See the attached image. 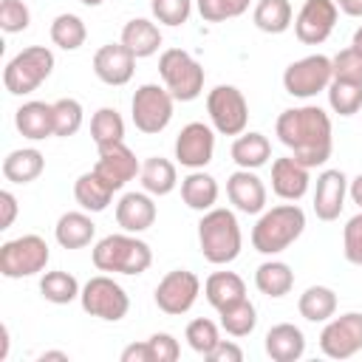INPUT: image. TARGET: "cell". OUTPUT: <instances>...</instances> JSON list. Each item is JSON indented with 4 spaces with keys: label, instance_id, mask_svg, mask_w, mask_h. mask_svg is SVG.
<instances>
[{
    "label": "cell",
    "instance_id": "obj_50",
    "mask_svg": "<svg viewBox=\"0 0 362 362\" xmlns=\"http://www.w3.org/2000/svg\"><path fill=\"white\" fill-rule=\"evenodd\" d=\"M122 362H153V351H150V342H130L124 351H122Z\"/></svg>",
    "mask_w": 362,
    "mask_h": 362
},
{
    "label": "cell",
    "instance_id": "obj_18",
    "mask_svg": "<svg viewBox=\"0 0 362 362\" xmlns=\"http://www.w3.org/2000/svg\"><path fill=\"white\" fill-rule=\"evenodd\" d=\"M226 198L238 212L246 215H260L266 209V184L255 170H235L226 178Z\"/></svg>",
    "mask_w": 362,
    "mask_h": 362
},
{
    "label": "cell",
    "instance_id": "obj_25",
    "mask_svg": "<svg viewBox=\"0 0 362 362\" xmlns=\"http://www.w3.org/2000/svg\"><path fill=\"white\" fill-rule=\"evenodd\" d=\"M113 192L116 189L96 170H88L74 181V198L85 212H105L113 201Z\"/></svg>",
    "mask_w": 362,
    "mask_h": 362
},
{
    "label": "cell",
    "instance_id": "obj_33",
    "mask_svg": "<svg viewBox=\"0 0 362 362\" xmlns=\"http://www.w3.org/2000/svg\"><path fill=\"white\" fill-rule=\"evenodd\" d=\"M297 311L303 320L308 322H328L337 314V294L328 286H308L300 300H297Z\"/></svg>",
    "mask_w": 362,
    "mask_h": 362
},
{
    "label": "cell",
    "instance_id": "obj_7",
    "mask_svg": "<svg viewBox=\"0 0 362 362\" xmlns=\"http://www.w3.org/2000/svg\"><path fill=\"white\" fill-rule=\"evenodd\" d=\"M48 260H51V252L45 238L40 235H20L0 246V274L8 280L34 277L45 272Z\"/></svg>",
    "mask_w": 362,
    "mask_h": 362
},
{
    "label": "cell",
    "instance_id": "obj_47",
    "mask_svg": "<svg viewBox=\"0 0 362 362\" xmlns=\"http://www.w3.org/2000/svg\"><path fill=\"white\" fill-rule=\"evenodd\" d=\"M204 359H209V362H243V348L232 339H221Z\"/></svg>",
    "mask_w": 362,
    "mask_h": 362
},
{
    "label": "cell",
    "instance_id": "obj_1",
    "mask_svg": "<svg viewBox=\"0 0 362 362\" xmlns=\"http://www.w3.org/2000/svg\"><path fill=\"white\" fill-rule=\"evenodd\" d=\"M274 133L280 144H286L291 156L311 170L331 158L334 127H331V116L320 105L286 107L274 122Z\"/></svg>",
    "mask_w": 362,
    "mask_h": 362
},
{
    "label": "cell",
    "instance_id": "obj_5",
    "mask_svg": "<svg viewBox=\"0 0 362 362\" xmlns=\"http://www.w3.org/2000/svg\"><path fill=\"white\" fill-rule=\"evenodd\" d=\"M51 71H54V51L45 45H28L6 62L3 85L8 93L25 96L34 93L51 76Z\"/></svg>",
    "mask_w": 362,
    "mask_h": 362
},
{
    "label": "cell",
    "instance_id": "obj_55",
    "mask_svg": "<svg viewBox=\"0 0 362 362\" xmlns=\"http://www.w3.org/2000/svg\"><path fill=\"white\" fill-rule=\"evenodd\" d=\"M0 339H3V342H0V359H6V356H8V342H11L6 325H0Z\"/></svg>",
    "mask_w": 362,
    "mask_h": 362
},
{
    "label": "cell",
    "instance_id": "obj_3",
    "mask_svg": "<svg viewBox=\"0 0 362 362\" xmlns=\"http://www.w3.org/2000/svg\"><path fill=\"white\" fill-rule=\"evenodd\" d=\"M303 232H305V212L294 201H288L260 212L257 223L252 226V246L260 255H280Z\"/></svg>",
    "mask_w": 362,
    "mask_h": 362
},
{
    "label": "cell",
    "instance_id": "obj_26",
    "mask_svg": "<svg viewBox=\"0 0 362 362\" xmlns=\"http://www.w3.org/2000/svg\"><path fill=\"white\" fill-rule=\"evenodd\" d=\"M42 170H45V156L37 147L11 150L3 158V175L11 184H31V181H37L42 175Z\"/></svg>",
    "mask_w": 362,
    "mask_h": 362
},
{
    "label": "cell",
    "instance_id": "obj_13",
    "mask_svg": "<svg viewBox=\"0 0 362 362\" xmlns=\"http://www.w3.org/2000/svg\"><path fill=\"white\" fill-rule=\"evenodd\" d=\"M320 351L328 359H351L362 351V311L331 317L320 331Z\"/></svg>",
    "mask_w": 362,
    "mask_h": 362
},
{
    "label": "cell",
    "instance_id": "obj_43",
    "mask_svg": "<svg viewBox=\"0 0 362 362\" xmlns=\"http://www.w3.org/2000/svg\"><path fill=\"white\" fill-rule=\"evenodd\" d=\"M153 17L164 25H184L192 14V0H150Z\"/></svg>",
    "mask_w": 362,
    "mask_h": 362
},
{
    "label": "cell",
    "instance_id": "obj_16",
    "mask_svg": "<svg viewBox=\"0 0 362 362\" xmlns=\"http://www.w3.org/2000/svg\"><path fill=\"white\" fill-rule=\"evenodd\" d=\"M99 150V158L93 164V170L119 192L127 181H133L139 173H141V164L136 158V153L124 144V141H113V144H105V147H96Z\"/></svg>",
    "mask_w": 362,
    "mask_h": 362
},
{
    "label": "cell",
    "instance_id": "obj_10",
    "mask_svg": "<svg viewBox=\"0 0 362 362\" xmlns=\"http://www.w3.org/2000/svg\"><path fill=\"white\" fill-rule=\"evenodd\" d=\"M331 79H334V65H331V57L325 54H308L303 59H294L283 71V88L288 96H297V99H311L328 90Z\"/></svg>",
    "mask_w": 362,
    "mask_h": 362
},
{
    "label": "cell",
    "instance_id": "obj_23",
    "mask_svg": "<svg viewBox=\"0 0 362 362\" xmlns=\"http://www.w3.org/2000/svg\"><path fill=\"white\" fill-rule=\"evenodd\" d=\"M14 124L25 139L42 141V139L54 136V105L40 102V99L23 102L14 113Z\"/></svg>",
    "mask_w": 362,
    "mask_h": 362
},
{
    "label": "cell",
    "instance_id": "obj_28",
    "mask_svg": "<svg viewBox=\"0 0 362 362\" xmlns=\"http://www.w3.org/2000/svg\"><path fill=\"white\" fill-rule=\"evenodd\" d=\"M204 297L215 311H221L246 297V283L235 272H212L204 283Z\"/></svg>",
    "mask_w": 362,
    "mask_h": 362
},
{
    "label": "cell",
    "instance_id": "obj_24",
    "mask_svg": "<svg viewBox=\"0 0 362 362\" xmlns=\"http://www.w3.org/2000/svg\"><path fill=\"white\" fill-rule=\"evenodd\" d=\"M161 40H164V37H161V28H158L153 20H147V17H133V20L124 23L119 42L127 45L136 59H144V57H153V54L161 48Z\"/></svg>",
    "mask_w": 362,
    "mask_h": 362
},
{
    "label": "cell",
    "instance_id": "obj_14",
    "mask_svg": "<svg viewBox=\"0 0 362 362\" xmlns=\"http://www.w3.org/2000/svg\"><path fill=\"white\" fill-rule=\"evenodd\" d=\"M337 3L334 0H305L294 17V34L305 45H320L331 37L337 25Z\"/></svg>",
    "mask_w": 362,
    "mask_h": 362
},
{
    "label": "cell",
    "instance_id": "obj_31",
    "mask_svg": "<svg viewBox=\"0 0 362 362\" xmlns=\"http://www.w3.org/2000/svg\"><path fill=\"white\" fill-rule=\"evenodd\" d=\"M218 195H221L218 181H215L209 173H204V170H189V175L181 178V198H184V204H187L189 209H195V212L212 209L215 201H218Z\"/></svg>",
    "mask_w": 362,
    "mask_h": 362
},
{
    "label": "cell",
    "instance_id": "obj_56",
    "mask_svg": "<svg viewBox=\"0 0 362 362\" xmlns=\"http://www.w3.org/2000/svg\"><path fill=\"white\" fill-rule=\"evenodd\" d=\"M351 45H356V48H362V25H359V28L354 31V42H351Z\"/></svg>",
    "mask_w": 362,
    "mask_h": 362
},
{
    "label": "cell",
    "instance_id": "obj_4",
    "mask_svg": "<svg viewBox=\"0 0 362 362\" xmlns=\"http://www.w3.org/2000/svg\"><path fill=\"white\" fill-rule=\"evenodd\" d=\"M93 266L99 272H113V274H144L153 263V249L133 232H116L105 235L93 246Z\"/></svg>",
    "mask_w": 362,
    "mask_h": 362
},
{
    "label": "cell",
    "instance_id": "obj_2",
    "mask_svg": "<svg viewBox=\"0 0 362 362\" xmlns=\"http://www.w3.org/2000/svg\"><path fill=\"white\" fill-rule=\"evenodd\" d=\"M198 246L204 260H209L212 266L232 263L243 249V235L235 212L226 206L206 209L204 218L198 221Z\"/></svg>",
    "mask_w": 362,
    "mask_h": 362
},
{
    "label": "cell",
    "instance_id": "obj_40",
    "mask_svg": "<svg viewBox=\"0 0 362 362\" xmlns=\"http://www.w3.org/2000/svg\"><path fill=\"white\" fill-rule=\"evenodd\" d=\"M51 105H54V136H62V139L74 136L85 122V110H82L79 99L62 96V99H57Z\"/></svg>",
    "mask_w": 362,
    "mask_h": 362
},
{
    "label": "cell",
    "instance_id": "obj_29",
    "mask_svg": "<svg viewBox=\"0 0 362 362\" xmlns=\"http://www.w3.org/2000/svg\"><path fill=\"white\" fill-rule=\"evenodd\" d=\"M232 161L240 167V170H257L263 167L269 158H272V141L257 133V130H243L235 141H232Z\"/></svg>",
    "mask_w": 362,
    "mask_h": 362
},
{
    "label": "cell",
    "instance_id": "obj_48",
    "mask_svg": "<svg viewBox=\"0 0 362 362\" xmlns=\"http://www.w3.org/2000/svg\"><path fill=\"white\" fill-rule=\"evenodd\" d=\"M198 6V14L206 20V23H223L229 20V3L226 0H195Z\"/></svg>",
    "mask_w": 362,
    "mask_h": 362
},
{
    "label": "cell",
    "instance_id": "obj_54",
    "mask_svg": "<svg viewBox=\"0 0 362 362\" xmlns=\"http://www.w3.org/2000/svg\"><path fill=\"white\" fill-rule=\"evenodd\" d=\"M226 3H229V14H232V17H240V14L249 8L252 0H226Z\"/></svg>",
    "mask_w": 362,
    "mask_h": 362
},
{
    "label": "cell",
    "instance_id": "obj_11",
    "mask_svg": "<svg viewBox=\"0 0 362 362\" xmlns=\"http://www.w3.org/2000/svg\"><path fill=\"white\" fill-rule=\"evenodd\" d=\"M79 303L85 308V314L99 317L105 322H119L122 317H127L130 311V297L127 291L107 274H96L82 286Z\"/></svg>",
    "mask_w": 362,
    "mask_h": 362
},
{
    "label": "cell",
    "instance_id": "obj_42",
    "mask_svg": "<svg viewBox=\"0 0 362 362\" xmlns=\"http://www.w3.org/2000/svg\"><path fill=\"white\" fill-rule=\"evenodd\" d=\"M331 65H334V79H348L362 85V48L356 45L342 48L337 57H331Z\"/></svg>",
    "mask_w": 362,
    "mask_h": 362
},
{
    "label": "cell",
    "instance_id": "obj_46",
    "mask_svg": "<svg viewBox=\"0 0 362 362\" xmlns=\"http://www.w3.org/2000/svg\"><path fill=\"white\" fill-rule=\"evenodd\" d=\"M147 342H150V351H153V362H175V359L181 356L178 339H175L173 334H167V331L153 334Z\"/></svg>",
    "mask_w": 362,
    "mask_h": 362
},
{
    "label": "cell",
    "instance_id": "obj_51",
    "mask_svg": "<svg viewBox=\"0 0 362 362\" xmlns=\"http://www.w3.org/2000/svg\"><path fill=\"white\" fill-rule=\"evenodd\" d=\"M339 11H345L348 17H362V0H334Z\"/></svg>",
    "mask_w": 362,
    "mask_h": 362
},
{
    "label": "cell",
    "instance_id": "obj_49",
    "mask_svg": "<svg viewBox=\"0 0 362 362\" xmlns=\"http://www.w3.org/2000/svg\"><path fill=\"white\" fill-rule=\"evenodd\" d=\"M14 218H17V198H14V192L3 189L0 192V229H8L14 223Z\"/></svg>",
    "mask_w": 362,
    "mask_h": 362
},
{
    "label": "cell",
    "instance_id": "obj_21",
    "mask_svg": "<svg viewBox=\"0 0 362 362\" xmlns=\"http://www.w3.org/2000/svg\"><path fill=\"white\" fill-rule=\"evenodd\" d=\"M156 201L150 192H124L116 204V223L122 226V232H147L156 223Z\"/></svg>",
    "mask_w": 362,
    "mask_h": 362
},
{
    "label": "cell",
    "instance_id": "obj_37",
    "mask_svg": "<svg viewBox=\"0 0 362 362\" xmlns=\"http://www.w3.org/2000/svg\"><path fill=\"white\" fill-rule=\"evenodd\" d=\"M85 40H88V28H85L82 17L68 14V11L54 17V23H51V42H54L57 48H62V51H76V48L85 45Z\"/></svg>",
    "mask_w": 362,
    "mask_h": 362
},
{
    "label": "cell",
    "instance_id": "obj_35",
    "mask_svg": "<svg viewBox=\"0 0 362 362\" xmlns=\"http://www.w3.org/2000/svg\"><path fill=\"white\" fill-rule=\"evenodd\" d=\"M218 314H221V328L229 337H249L255 331V325H257V308H255V303L249 297L221 308Z\"/></svg>",
    "mask_w": 362,
    "mask_h": 362
},
{
    "label": "cell",
    "instance_id": "obj_41",
    "mask_svg": "<svg viewBox=\"0 0 362 362\" xmlns=\"http://www.w3.org/2000/svg\"><path fill=\"white\" fill-rule=\"evenodd\" d=\"M184 339H187V345H189L195 354L206 356V354H209V351H212V348L221 342V331H218V325H215L212 320L198 317V320H192V322L187 325Z\"/></svg>",
    "mask_w": 362,
    "mask_h": 362
},
{
    "label": "cell",
    "instance_id": "obj_27",
    "mask_svg": "<svg viewBox=\"0 0 362 362\" xmlns=\"http://www.w3.org/2000/svg\"><path fill=\"white\" fill-rule=\"evenodd\" d=\"M96 235V223L90 221V215L82 212H62L57 226H54V238L62 249H82L93 240Z\"/></svg>",
    "mask_w": 362,
    "mask_h": 362
},
{
    "label": "cell",
    "instance_id": "obj_39",
    "mask_svg": "<svg viewBox=\"0 0 362 362\" xmlns=\"http://www.w3.org/2000/svg\"><path fill=\"white\" fill-rule=\"evenodd\" d=\"M328 105L334 113L339 116H354L362 107V85L359 82H348V79H331L328 85Z\"/></svg>",
    "mask_w": 362,
    "mask_h": 362
},
{
    "label": "cell",
    "instance_id": "obj_53",
    "mask_svg": "<svg viewBox=\"0 0 362 362\" xmlns=\"http://www.w3.org/2000/svg\"><path fill=\"white\" fill-rule=\"evenodd\" d=\"M51 359H57V362H68V354H65V351H42V354L37 356V362H51Z\"/></svg>",
    "mask_w": 362,
    "mask_h": 362
},
{
    "label": "cell",
    "instance_id": "obj_9",
    "mask_svg": "<svg viewBox=\"0 0 362 362\" xmlns=\"http://www.w3.org/2000/svg\"><path fill=\"white\" fill-rule=\"evenodd\" d=\"M206 113L221 136H240L249 124V102L235 85H215L206 93Z\"/></svg>",
    "mask_w": 362,
    "mask_h": 362
},
{
    "label": "cell",
    "instance_id": "obj_57",
    "mask_svg": "<svg viewBox=\"0 0 362 362\" xmlns=\"http://www.w3.org/2000/svg\"><path fill=\"white\" fill-rule=\"evenodd\" d=\"M79 3H85V6H102L105 0H79Z\"/></svg>",
    "mask_w": 362,
    "mask_h": 362
},
{
    "label": "cell",
    "instance_id": "obj_45",
    "mask_svg": "<svg viewBox=\"0 0 362 362\" xmlns=\"http://www.w3.org/2000/svg\"><path fill=\"white\" fill-rule=\"evenodd\" d=\"M342 252H345L348 263L362 266V209L354 218H348V223L342 229Z\"/></svg>",
    "mask_w": 362,
    "mask_h": 362
},
{
    "label": "cell",
    "instance_id": "obj_36",
    "mask_svg": "<svg viewBox=\"0 0 362 362\" xmlns=\"http://www.w3.org/2000/svg\"><path fill=\"white\" fill-rule=\"evenodd\" d=\"M40 294L54 305H68L82 294V286L68 272H45L40 280Z\"/></svg>",
    "mask_w": 362,
    "mask_h": 362
},
{
    "label": "cell",
    "instance_id": "obj_17",
    "mask_svg": "<svg viewBox=\"0 0 362 362\" xmlns=\"http://www.w3.org/2000/svg\"><path fill=\"white\" fill-rule=\"evenodd\" d=\"M136 71V57L127 45L122 42H107L93 54V74L105 82V85H127L133 79Z\"/></svg>",
    "mask_w": 362,
    "mask_h": 362
},
{
    "label": "cell",
    "instance_id": "obj_52",
    "mask_svg": "<svg viewBox=\"0 0 362 362\" xmlns=\"http://www.w3.org/2000/svg\"><path fill=\"white\" fill-rule=\"evenodd\" d=\"M348 195H351V201L362 209V173H359L354 181H348Z\"/></svg>",
    "mask_w": 362,
    "mask_h": 362
},
{
    "label": "cell",
    "instance_id": "obj_8",
    "mask_svg": "<svg viewBox=\"0 0 362 362\" xmlns=\"http://www.w3.org/2000/svg\"><path fill=\"white\" fill-rule=\"evenodd\" d=\"M173 107H175L173 93L164 85H156V82L139 85L133 99H130L133 124H136V130H141L147 136L161 133L173 122Z\"/></svg>",
    "mask_w": 362,
    "mask_h": 362
},
{
    "label": "cell",
    "instance_id": "obj_6",
    "mask_svg": "<svg viewBox=\"0 0 362 362\" xmlns=\"http://www.w3.org/2000/svg\"><path fill=\"white\" fill-rule=\"evenodd\" d=\"M158 74H161V82L173 93L175 102L198 99L204 90V79H206L201 62L184 48H167L158 57Z\"/></svg>",
    "mask_w": 362,
    "mask_h": 362
},
{
    "label": "cell",
    "instance_id": "obj_38",
    "mask_svg": "<svg viewBox=\"0 0 362 362\" xmlns=\"http://www.w3.org/2000/svg\"><path fill=\"white\" fill-rule=\"evenodd\" d=\"M90 139L96 147L113 144V141H124V119L116 107H99L90 116Z\"/></svg>",
    "mask_w": 362,
    "mask_h": 362
},
{
    "label": "cell",
    "instance_id": "obj_44",
    "mask_svg": "<svg viewBox=\"0 0 362 362\" xmlns=\"http://www.w3.org/2000/svg\"><path fill=\"white\" fill-rule=\"evenodd\" d=\"M31 23V11L23 0H0V28L6 34H20Z\"/></svg>",
    "mask_w": 362,
    "mask_h": 362
},
{
    "label": "cell",
    "instance_id": "obj_34",
    "mask_svg": "<svg viewBox=\"0 0 362 362\" xmlns=\"http://www.w3.org/2000/svg\"><path fill=\"white\" fill-rule=\"evenodd\" d=\"M252 20L263 34H283L291 28L294 11L288 0H257Z\"/></svg>",
    "mask_w": 362,
    "mask_h": 362
},
{
    "label": "cell",
    "instance_id": "obj_19",
    "mask_svg": "<svg viewBox=\"0 0 362 362\" xmlns=\"http://www.w3.org/2000/svg\"><path fill=\"white\" fill-rule=\"evenodd\" d=\"M311 167L297 161L294 156H283L272 161V192L283 201H300L308 192Z\"/></svg>",
    "mask_w": 362,
    "mask_h": 362
},
{
    "label": "cell",
    "instance_id": "obj_22",
    "mask_svg": "<svg viewBox=\"0 0 362 362\" xmlns=\"http://www.w3.org/2000/svg\"><path fill=\"white\" fill-rule=\"evenodd\" d=\"M263 345L274 362H297L305 354V334L294 322H277L266 331Z\"/></svg>",
    "mask_w": 362,
    "mask_h": 362
},
{
    "label": "cell",
    "instance_id": "obj_12",
    "mask_svg": "<svg viewBox=\"0 0 362 362\" xmlns=\"http://www.w3.org/2000/svg\"><path fill=\"white\" fill-rule=\"evenodd\" d=\"M198 294H201L198 274L189 272V269H173L158 280L153 300H156L158 311H164L170 317H178V314H187L195 305Z\"/></svg>",
    "mask_w": 362,
    "mask_h": 362
},
{
    "label": "cell",
    "instance_id": "obj_30",
    "mask_svg": "<svg viewBox=\"0 0 362 362\" xmlns=\"http://www.w3.org/2000/svg\"><path fill=\"white\" fill-rule=\"evenodd\" d=\"M139 181L144 187V192L150 195H170L175 187H178V170L170 158H161V156H150L141 161V173H139Z\"/></svg>",
    "mask_w": 362,
    "mask_h": 362
},
{
    "label": "cell",
    "instance_id": "obj_20",
    "mask_svg": "<svg viewBox=\"0 0 362 362\" xmlns=\"http://www.w3.org/2000/svg\"><path fill=\"white\" fill-rule=\"evenodd\" d=\"M348 198V175L342 170H322L314 187V215L320 221H337Z\"/></svg>",
    "mask_w": 362,
    "mask_h": 362
},
{
    "label": "cell",
    "instance_id": "obj_15",
    "mask_svg": "<svg viewBox=\"0 0 362 362\" xmlns=\"http://www.w3.org/2000/svg\"><path fill=\"white\" fill-rule=\"evenodd\" d=\"M175 161L187 170H204L215 156V130L204 122H189L175 139Z\"/></svg>",
    "mask_w": 362,
    "mask_h": 362
},
{
    "label": "cell",
    "instance_id": "obj_32",
    "mask_svg": "<svg viewBox=\"0 0 362 362\" xmlns=\"http://www.w3.org/2000/svg\"><path fill=\"white\" fill-rule=\"evenodd\" d=\"M255 286H257L260 294L280 300V297H286L294 288V272L283 260H266L255 272Z\"/></svg>",
    "mask_w": 362,
    "mask_h": 362
}]
</instances>
